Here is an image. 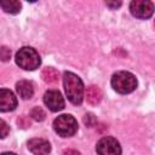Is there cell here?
<instances>
[{"instance_id": "cell-4", "label": "cell", "mask_w": 155, "mask_h": 155, "mask_svg": "<svg viewBox=\"0 0 155 155\" xmlns=\"http://www.w3.org/2000/svg\"><path fill=\"white\" fill-rule=\"evenodd\" d=\"M53 130L61 137H71L78 131V121L71 115H59L53 121Z\"/></svg>"}, {"instance_id": "cell-20", "label": "cell", "mask_w": 155, "mask_h": 155, "mask_svg": "<svg viewBox=\"0 0 155 155\" xmlns=\"http://www.w3.org/2000/svg\"><path fill=\"white\" fill-rule=\"evenodd\" d=\"M105 4H107V6H109L111 8H117V7L121 6V2L120 1H117V2H109V1H107Z\"/></svg>"}, {"instance_id": "cell-21", "label": "cell", "mask_w": 155, "mask_h": 155, "mask_svg": "<svg viewBox=\"0 0 155 155\" xmlns=\"http://www.w3.org/2000/svg\"><path fill=\"white\" fill-rule=\"evenodd\" d=\"M0 155H16L15 153H10V151H6V153H2V154H0Z\"/></svg>"}, {"instance_id": "cell-3", "label": "cell", "mask_w": 155, "mask_h": 155, "mask_svg": "<svg viewBox=\"0 0 155 155\" xmlns=\"http://www.w3.org/2000/svg\"><path fill=\"white\" fill-rule=\"evenodd\" d=\"M15 59L16 63L24 70H35L36 68H39L41 63L39 53L33 47H28V46L19 48L16 53Z\"/></svg>"}, {"instance_id": "cell-12", "label": "cell", "mask_w": 155, "mask_h": 155, "mask_svg": "<svg viewBox=\"0 0 155 155\" xmlns=\"http://www.w3.org/2000/svg\"><path fill=\"white\" fill-rule=\"evenodd\" d=\"M42 80L46 82V84H50V85H54L58 82V78H59V73L52 68V67H46L44 68L42 70Z\"/></svg>"}, {"instance_id": "cell-11", "label": "cell", "mask_w": 155, "mask_h": 155, "mask_svg": "<svg viewBox=\"0 0 155 155\" xmlns=\"http://www.w3.org/2000/svg\"><path fill=\"white\" fill-rule=\"evenodd\" d=\"M86 99L91 105H97L102 101V91L98 86H90L86 91Z\"/></svg>"}, {"instance_id": "cell-15", "label": "cell", "mask_w": 155, "mask_h": 155, "mask_svg": "<svg viewBox=\"0 0 155 155\" xmlns=\"http://www.w3.org/2000/svg\"><path fill=\"white\" fill-rule=\"evenodd\" d=\"M8 132H10L8 125H7L2 119H0V139L6 138V136L8 134Z\"/></svg>"}, {"instance_id": "cell-7", "label": "cell", "mask_w": 155, "mask_h": 155, "mask_svg": "<svg viewBox=\"0 0 155 155\" xmlns=\"http://www.w3.org/2000/svg\"><path fill=\"white\" fill-rule=\"evenodd\" d=\"M44 103L51 111H59L64 108V99L57 90H48L44 94Z\"/></svg>"}, {"instance_id": "cell-17", "label": "cell", "mask_w": 155, "mask_h": 155, "mask_svg": "<svg viewBox=\"0 0 155 155\" xmlns=\"http://www.w3.org/2000/svg\"><path fill=\"white\" fill-rule=\"evenodd\" d=\"M10 57H11V50L6 46L0 47V61L6 62V61L10 59Z\"/></svg>"}, {"instance_id": "cell-18", "label": "cell", "mask_w": 155, "mask_h": 155, "mask_svg": "<svg viewBox=\"0 0 155 155\" xmlns=\"http://www.w3.org/2000/svg\"><path fill=\"white\" fill-rule=\"evenodd\" d=\"M84 122H85V125L86 126H88V127H92L96 122H97V120H96V117H94V115L93 114H86L85 116H84Z\"/></svg>"}, {"instance_id": "cell-14", "label": "cell", "mask_w": 155, "mask_h": 155, "mask_svg": "<svg viewBox=\"0 0 155 155\" xmlns=\"http://www.w3.org/2000/svg\"><path fill=\"white\" fill-rule=\"evenodd\" d=\"M30 116H31V119H34L35 121H42V120H45L46 114H45V111L42 110V108H40V107H35V108L31 109V111H30Z\"/></svg>"}, {"instance_id": "cell-10", "label": "cell", "mask_w": 155, "mask_h": 155, "mask_svg": "<svg viewBox=\"0 0 155 155\" xmlns=\"http://www.w3.org/2000/svg\"><path fill=\"white\" fill-rule=\"evenodd\" d=\"M16 90L19 94V97H22L23 99H30L34 94V87L33 84L30 81L27 80H21L17 82L16 85Z\"/></svg>"}, {"instance_id": "cell-6", "label": "cell", "mask_w": 155, "mask_h": 155, "mask_svg": "<svg viewBox=\"0 0 155 155\" xmlns=\"http://www.w3.org/2000/svg\"><path fill=\"white\" fill-rule=\"evenodd\" d=\"M131 13L137 18H149L154 12V5L151 1L148 0H134L130 4Z\"/></svg>"}, {"instance_id": "cell-2", "label": "cell", "mask_w": 155, "mask_h": 155, "mask_svg": "<svg viewBox=\"0 0 155 155\" xmlns=\"http://www.w3.org/2000/svg\"><path fill=\"white\" fill-rule=\"evenodd\" d=\"M111 86L119 93H131L137 87V79L130 71H117L111 78Z\"/></svg>"}, {"instance_id": "cell-1", "label": "cell", "mask_w": 155, "mask_h": 155, "mask_svg": "<svg viewBox=\"0 0 155 155\" xmlns=\"http://www.w3.org/2000/svg\"><path fill=\"white\" fill-rule=\"evenodd\" d=\"M63 85L68 99L75 105L81 104L84 98V84L81 79L71 71H65L63 75Z\"/></svg>"}, {"instance_id": "cell-9", "label": "cell", "mask_w": 155, "mask_h": 155, "mask_svg": "<svg viewBox=\"0 0 155 155\" xmlns=\"http://www.w3.org/2000/svg\"><path fill=\"white\" fill-rule=\"evenodd\" d=\"M28 149L34 155H47L51 151V144L44 138H33L28 142Z\"/></svg>"}, {"instance_id": "cell-19", "label": "cell", "mask_w": 155, "mask_h": 155, "mask_svg": "<svg viewBox=\"0 0 155 155\" xmlns=\"http://www.w3.org/2000/svg\"><path fill=\"white\" fill-rule=\"evenodd\" d=\"M63 155H80V153L74 149H67L63 151Z\"/></svg>"}, {"instance_id": "cell-8", "label": "cell", "mask_w": 155, "mask_h": 155, "mask_svg": "<svg viewBox=\"0 0 155 155\" xmlns=\"http://www.w3.org/2000/svg\"><path fill=\"white\" fill-rule=\"evenodd\" d=\"M17 107V98L12 91L0 88V111H12Z\"/></svg>"}, {"instance_id": "cell-13", "label": "cell", "mask_w": 155, "mask_h": 155, "mask_svg": "<svg viewBox=\"0 0 155 155\" xmlns=\"http://www.w3.org/2000/svg\"><path fill=\"white\" fill-rule=\"evenodd\" d=\"M0 7L11 15H16L21 11V2L16 0H0Z\"/></svg>"}, {"instance_id": "cell-16", "label": "cell", "mask_w": 155, "mask_h": 155, "mask_svg": "<svg viewBox=\"0 0 155 155\" xmlns=\"http://www.w3.org/2000/svg\"><path fill=\"white\" fill-rule=\"evenodd\" d=\"M17 124L22 128H28V127H30V119L25 115H22L17 119Z\"/></svg>"}, {"instance_id": "cell-5", "label": "cell", "mask_w": 155, "mask_h": 155, "mask_svg": "<svg viewBox=\"0 0 155 155\" xmlns=\"http://www.w3.org/2000/svg\"><path fill=\"white\" fill-rule=\"evenodd\" d=\"M96 151L98 155H120V143L113 137H103L97 142Z\"/></svg>"}]
</instances>
